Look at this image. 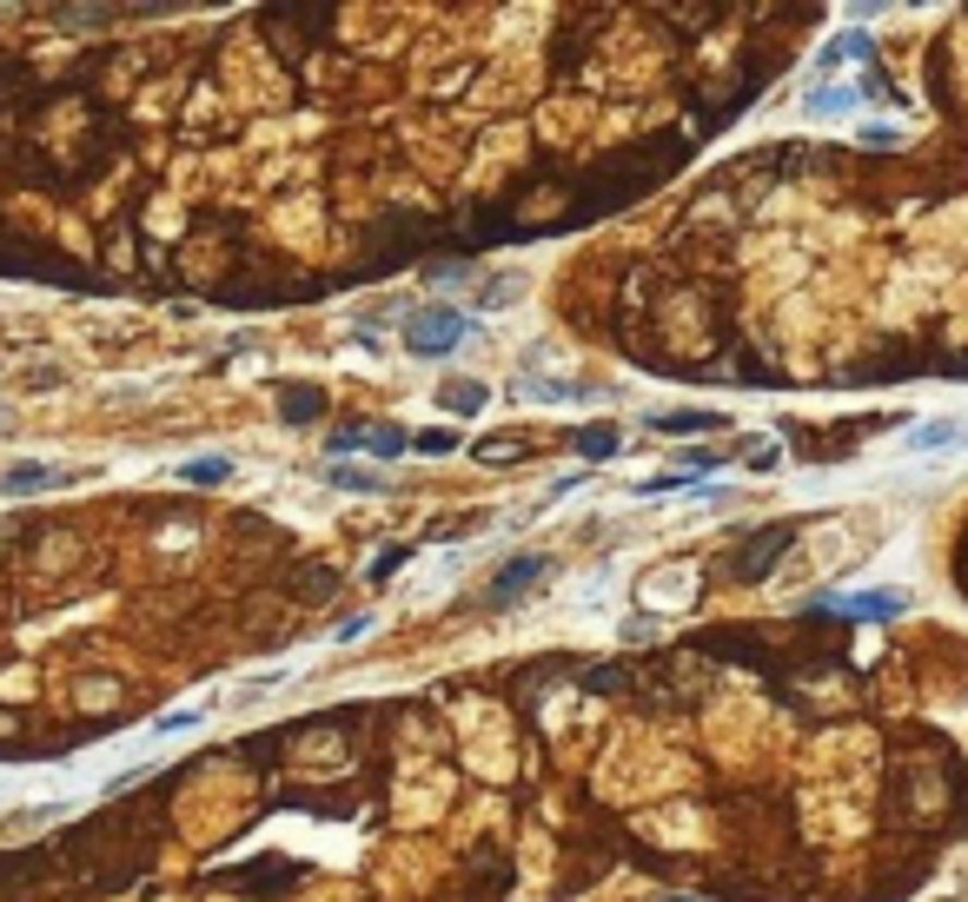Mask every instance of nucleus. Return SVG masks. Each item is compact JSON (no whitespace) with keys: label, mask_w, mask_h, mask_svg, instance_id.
I'll list each match as a JSON object with an SVG mask.
<instances>
[{"label":"nucleus","mask_w":968,"mask_h":902,"mask_svg":"<svg viewBox=\"0 0 968 902\" xmlns=\"http://www.w3.org/2000/svg\"><path fill=\"white\" fill-rule=\"evenodd\" d=\"M477 458H524L518 438H498V445H477Z\"/></svg>","instance_id":"17"},{"label":"nucleus","mask_w":968,"mask_h":902,"mask_svg":"<svg viewBox=\"0 0 968 902\" xmlns=\"http://www.w3.org/2000/svg\"><path fill=\"white\" fill-rule=\"evenodd\" d=\"M398 564H406V544H398V551H385V557L372 564V578H391V570H398Z\"/></svg>","instance_id":"19"},{"label":"nucleus","mask_w":968,"mask_h":902,"mask_svg":"<svg viewBox=\"0 0 968 902\" xmlns=\"http://www.w3.org/2000/svg\"><path fill=\"white\" fill-rule=\"evenodd\" d=\"M451 445H458V432H425L419 438V452H451Z\"/></svg>","instance_id":"20"},{"label":"nucleus","mask_w":968,"mask_h":902,"mask_svg":"<svg viewBox=\"0 0 968 902\" xmlns=\"http://www.w3.org/2000/svg\"><path fill=\"white\" fill-rule=\"evenodd\" d=\"M326 484L332 491H365V498H378V491H385V478L372 465H326Z\"/></svg>","instance_id":"8"},{"label":"nucleus","mask_w":968,"mask_h":902,"mask_svg":"<svg viewBox=\"0 0 968 902\" xmlns=\"http://www.w3.org/2000/svg\"><path fill=\"white\" fill-rule=\"evenodd\" d=\"M505 299H518V273H505V279H492V286H484V292H477L471 305H477V312H492V305H505Z\"/></svg>","instance_id":"13"},{"label":"nucleus","mask_w":968,"mask_h":902,"mask_svg":"<svg viewBox=\"0 0 968 902\" xmlns=\"http://www.w3.org/2000/svg\"><path fill=\"white\" fill-rule=\"evenodd\" d=\"M789 538H796L789 525H770V531H763L743 557H730V570H737V578H763V570L776 564V551H789Z\"/></svg>","instance_id":"4"},{"label":"nucleus","mask_w":968,"mask_h":902,"mask_svg":"<svg viewBox=\"0 0 968 902\" xmlns=\"http://www.w3.org/2000/svg\"><path fill=\"white\" fill-rule=\"evenodd\" d=\"M544 570H550V557H544V551H524V557H511V564L498 570V578H492V598H484V604H492V611L518 604L524 591H537V578H544Z\"/></svg>","instance_id":"2"},{"label":"nucleus","mask_w":968,"mask_h":902,"mask_svg":"<svg viewBox=\"0 0 968 902\" xmlns=\"http://www.w3.org/2000/svg\"><path fill=\"white\" fill-rule=\"evenodd\" d=\"M464 333H471V312H458V305H419V312L406 318V352L445 359V352L464 346Z\"/></svg>","instance_id":"1"},{"label":"nucleus","mask_w":968,"mask_h":902,"mask_svg":"<svg viewBox=\"0 0 968 902\" xmlns=\"http://www.w3.org/2000/svg\"><path fill=\"white\" fill-rule=\"evenodd\" d=\"M578 452H584V458H610V452H617V432H610V425H584V432H578Z\"/></svg>","instance_id":"12"},{"label":"nucleus","mask_w":968,"mask_h":902,"mask_svg":"<svg viewBox=\"0 0 968 902\" xmlns=\"http://www.w3.org/2000/svg\"><path fill=\"white\" fill-rule=\"evenodd\" d=\"M359 445H372V432H332V458L346 465V452H359Z\"/></svg>","instance_id":"16"},{"label":"nucleus","mask_w":968,"mask_h":902,"mask_svg":"<svg viewBox=\"0 0 968 902\" xmlns=\"http://www.w3.org/2000/svg\"><path fill=\"white\" fill-rule=\"evenodd\" d=\"M47 484H60V471L40 465V458H21V465L0 471V498H34V491H47Z\"/></svg>","instance_id":"5"},{"label":"nucleus","mask_w":968,"mask_h":902,"mask_svg":"<svg viewBox=\"0 0 968 902\" xmlns=\"http://www.w3.org/2000/svg\"><path fill=\"white\" fill-rule=\"evenodd\" d=\"M810 611H843V617H903V598H890V591H856V598L823 591V598H810Z\"/></svg>","instance_id":"3"},{"label":"nucleus","mask_w":968,"mask_h":902,"mask_svg":"<svg viewBox=\"0 0 968 902\" xmlns=\"http://www.w3.org/2000/svg\"><path fill=\"white\" fill-rule=\"evenodd\" d=\"M624 637H630V644H651V637H657V624H651V617H630V624H624Z\"/></svg>","instance_id":"18"},{"label":"nucleus","mask_w":968,"mask_h":902,"mask_svg":"<svg viewBox=\"0 0 968 902\" xmlns=\"http://www.w3.org/2000/svg\"><path fill=\"white\" fill-rule=\"evenodd\" d=\"M484 398H492V392H484L477 378H471V385H464V378H451V385H438V405H445V412H451V419H477V412H484Z\"/></svg>","instance_id":"7"},{"label":"nucleus","mask_w":968,"mask_h":902,"mask_svg":"<svg viewBox=\"0 0 968 902\" xmlns=\"http://www.w3.org/2000/svg\"><path fill=\"white\" fill-rule=\"evenodd\" d=\"M318 405H326L318 392H286V398H279V412H286L292 425H305V419H318Z\"/></svg>","instance_id":"11"},{"label":"nucleus","mask_w":968,"mask_h":902,"mask_svg":"<svg viewBox=\"0 0 968 902\" xmlns=\"http://www.w3.org/2000/svg\"><path fill=\"white\" fill-rule=\"evenodd\" d=\"M180 478H186V484H226V478H232V458H226V452H213V458H186Z\"/></svg>","instance_id":"10"},{"label":"nucleus","mask_w":968,"mask_h":902,"mask_svg":"<svg viewBox=\"0 0 968 902\" xmlns=\"http://www.w3.org/2000/svg\"><path fill=\"white\" fill-rule=\"evenodd\" d=\"M0 432H14V412H8V405H0Z\"/></svg>","instance_id":"22"},{"label":"nucleus","mask_w":968,"mask_h":902,"mask_svg":"<svg viewBox=\"0 0 968 902\" xmlns=\"http://www.w3.org/2000/svg\"><path fill=\"white\" fill-rule=\"evenodd\" d=\"M518 398H531V405H578V398H597V385H578V378H518Z\"/></svg>","instance_id":"6"},{"label":"nucleus","mask_w":968,"mask_h":902,"mask_svg":"<svg viewBox=\"0 0 968 902\" xmlns=\"http://www.w3.org/2000/svg\"><path fill=\"white\" fill-rule=\"evenodd\" d=\"M723 425V412H664L657 419V432H670V438H697V432H716Z\"/></svg>","instance_id":"9"},{"label":"nucleus","mask_w":968,"mask_h":902,"mask_svg":"<svg viewBox=\"0 0 968 902\" xmlns=\"http://www.w3.org/2000/svg\"><path fill=\"white\" fill-rule=\"evenodd\" d=\"M365 630H372V617H346V624H339V637H346V644H359Z\"/></svg>","instance_id":"21"},{"label":"nucleus","mask_w":968,"mask_h":902,"mask_svg":"<svg viewBox=\"0 0 968 902\" xmlns=\"http://www.w3.org/2000/svg\"><path fill=\"white\" fill-rule=\"evenodd\" d=\"M372 452H378V458H398V452H412V438L398 432V425H378V432H372Z\"/></svg>","instance_id":"14"},{"label":"nucleus","mask_w":968,"mask_h":902,"mask_svg":"<svg viewBox=\"0 0 968 902\" xmlns=\"http://www.w3.org/2000/svg\"><path fill=\"white\" fill-rule=\"evenodd\" d=\"M716 465H723V452H716V445H697V452H683V471H690V478H697V471H716Z\"/></svg>","instance_id":"15"}]
</instances>
